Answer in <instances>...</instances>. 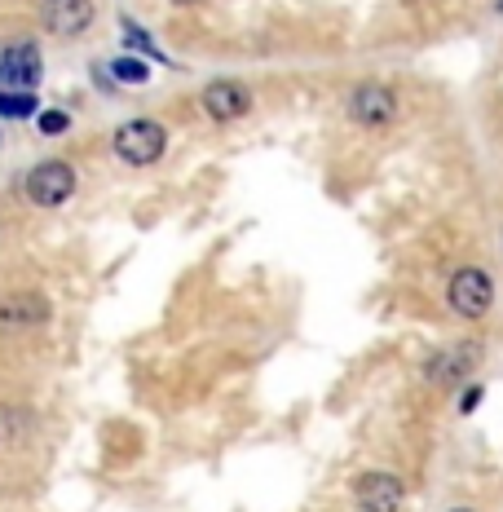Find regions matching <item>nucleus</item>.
<instances>
[{
	"label": "nucleus",
	"instance_id": "nucleus-6",
	"mask_svg": "<svg viewBox=\"0 0 503 512\" xmlns=\"http://www.w3.org/2000/svg\"><path fill=\"white\" fill-rule=\"evenodd\" d=\"M353 499L362 512H402L406 504V486L393 473H362L353 482Z\"/></svg>",
	"mask_w": 503,
	"mask_h": 512
},
{
	"label": "nucleus",
	"instance_id": "nucleus-12",
	"mask_svg": "<svg viewBox=\"0 0 503 512\" xmlns=\"http://www.w3.org/2000/svg\"><path fill=\"white\" fill-rule=\"evenodd\" d=\"M111 76L120 84H146V80H151V67H146L142 58H115L111 62Z\"/></svg>",
	"mask_w": 503,
	"mask_h": 512
},
{
	"label": "nucleus",
	"instance_id": "nucleus-1",
	"mask_svg": "<svg viewBox=\"0 0 503 512\" xmlns=\"http://www.w3.org/2000/svg\"><path fill=\"white\" fill-rule=\"evenodd\" d=\"M446 305L455 309L464 323H481L495 309V279L481 265H459L446 283Z\"/></svg>",
	"mask_w": 503,
	"mask_h": 512
},
{
	"label": "nucleus",
	"instance_id": "nucleus-15",
	"mask_svg": "<svg viewBox=\"0 0 503 512\" xmlns=\"http://www.w3.org/2000/svg\"><path fill=\"white\" fill-rule=\"evenodd\" d=\"M477 402H481V389H477V384H473V389H464V402H459V411H473V407H477Z\"/></svg>",
	"mask_w": 503,
	"mask_h": 512
},
{
	"label": "nucleus",
	"instance_id": "nucleus-3",
	"mask_svg": "<svg viewBox=\"0 0 503 512\" xmlns=\"http://www.w3.org/2000/svg\"><path fill=\"white\" fill-rule=\"evenodd\" d=\"M477 362H481V345H477V340H455V345L428 354L424 380L433 384V389H459V384L477 371Z\"/></svg>",
	"mask_w": 503,
	"mask_h": 512
},
{
	"label": "nucleus",
	"instance_id": "nucleus-2",
	"mask_svg": "<svg viewBox=\"0 0 503 512\" xmlns=\"http://www.w3.org/2000/svg\"><path fill=\"white\" fill-rule=\"evenodd\" d=\"M345 111H349V120L358 124V128H389L402 115V102H398V93H393V84L362 80L358 89L349 93Z\"/></svg>",
	"mask_w": 503,
	"mask_h": 512
},
{
	"label": "nucleus",
	"instance_id": "nucleus-5",
	"mask_svg": "<svg viewBox=\"0 0 503 512\" xmlns=\"http://www.w3.org/2000/svg\"><path fill=\"white\" fill-rule=\"evenodd\" d=\"M27 195L36 208H62L71 195H76V173H71V164H62V159L36 164L27 177Z\"/></svg>",
	"mask_w": 503,
	"mask_h": 512
},
{
	"label": "nucleus",
	"instance_id": "nucleus-14",
	"mask_svg": "<svg viewBox=\"0 0 503 512\" xmlns=\"http://www.w3.org/2000/svg\"><path fill=\"white\" fill-rule=\"evenodd\" d=\"M124 36H128V45H137V49H142V53H151V58H155V62H164V53H159V49L151 45V36H146V31H142V27H137V23H124Z\"/></svg>",
	"mask_w": 503,
	"mask_h": 512
},
{
	"label": "nucleus",
	"instance_id": "nucleus-13",
	"mask_svg": "<svg viewBox=\"0 0 503 512\" xmlns=\"http://www.w3.org/2000/svg\"><path fill=\"white\" fill-rule=\"evenodd\" d=\"M36 124H40V133H45V137H58V133H67L71 115H67V111H40Z\"/></svg>",
	"mask_w": 503,
	"mask_h": 512
},
{
	"label": "nucleus",
	"instance_id": "nucleus-4",
	"mask_svg": "<svg viewBox=\"0 0 503 512\" xmlns=\"http://www.w3.org/2000/svg\"><path fill=\"white\" fill-rule=\"evenodd\" d=\"M115 155L124 159V164H133V168H146V164H155L159 155H164V146H168V133H164V124H155V120H128L115 128Z\"/></svg>",
	"mask_w": 503,
	"mask_h": 512
},
{
	"label": "nucleus",
	"instance_id": "nucleus-11",
	"mask_svg": "<svg viewBox=\"0 0 503 512\" xmlns=\"http://www.w3.org/2000/svg\"><path fill=\"white\" fill-rule=\"evenodd\" d=\"M0 115H5V120H31V115H40L36 93H27V89H0Z\"/></svg>",
	"mask_w": 503,
	"mask_h": 512
},
{
	"label": "nucleus",
	"instance_id": "nucleus-10",
	"mask_svg": "<svg viewBox=\"0 0 503 512\" xmlns=\"http://www.w3.org/2000/svg\"><path fill=\"white\" fill-rule=\"evenodd\" d=\"M49 318V301L40 292H14L0 301V327L5 332H23V327H40Z\"/></svg>",
	"mask_w": 503,
	"mask_h": 512
},
{
	"label": "nucleus",
	"instance_id": "nucleus-17",
	"mask_svg": "<svg viewBox=\"0 0 503 512\" xmlns=\"http://www.w3.org/2000/svg\"><path fill=\"white\" fill-rule=\"evenodd\" d=\"M451 512H473V508H451Z\"/></svg>",
	"mask_w": 503,
	"mask_h": 512
},
{
	"label": "nucleus",
	"instance_id": "nucleus-8",
	"mask_svg": "<svg viewBox=\"0 0 503 512\" xmlns=\"http://www.w3.org/2000/svg\"><path fill=\"white\" fill-rule=\"evenodd\" d=\"M248 89L243 84H234V80H212L208 89H203V111L212 115L217 124H230V120H243L248 115Z\"/></svg>",
	"mask_w": 503,
	"mask_h": 512
},
{
	"label": "nucleus",
	"instance_id": "nucleus-16",
	"mask_svg": "<svg viewBox=\"0 0 503 512\" xmlns=\"http://www.w3.org/2000/svg\"><path fill=\"white\" fill-rule=\"evenodd\" d=\"M177 5H199V0H177Z\"/></svg>",
	"mask_w": 503,
	"mask_h": 512
},
{
	"label": "nucleus",
	"instance_id": "nucleus-9",
	"mask_svg": "<svg viewBox=\"0 0 503 512\" xmlns=\"http://www.w3.org/2000/svg\"><path fill=\"white\" fill-rule=\"evenodd\" d=\"M40 23L53 36H80L93 23V0H45L40 9Z\"/></svg>",
	"mask_w": 503,
	"mask_h": 512
},
{
	"label": "nucleus",
	"instance_id": "nucleus-7",
	"mask_svg": "<svg viewBox=\"0 0 503 512\" xmlns=\"http://www.w3.org/2000/svg\"><path fill=\"white\" fill-rule=\"evenodd\" d=\"M40 80V49L31 40H14L0 49V84L5 89H36Z\"/></svg>",
	"mask_w": 503,
	"mask_h": 512
}]
</instances>
